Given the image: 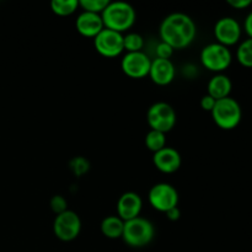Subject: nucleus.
Listing matches in <instances>:
<instances>
[{
	"instance_id": "1",
	"label": "nucleus",
	"mask_w": 252,
	"mask_h": 252,
	"mask_svg": "<svg viewBox=\"0 0 252 252\" xmlns=\"http://www.w3.org/2000/svg\"><path fill=\"white\" fill-rule=\"evenodd\" d=\"M159 33L161 42H165L174 49H182L194 41L197 27L189 15L175 12L162 20Z\"/></svg>"
},
{
	"instance_id": "2",
	"label": "nucleus",
	"mask_w": 252,
	"mask_h": 252,
	"mask_svg": "<svg viewBox=\"0 0 252 252\" xmlns=\"http://www.w3.org/2000/svg\"><path fill=\"white\" fill-rule=\"evenodd\" d=\"M101 17H102L105 29L123 34V32L132 29L133 25L135 24L137 14H135L134 7L128 2L110 1L101 14Z\"/></svg>"
},
{
	"instance_id": "3",
	"label": "nucleus",
	"mask_w": 252,
	"mask_h": 252,
	"mask_svg": "<svg viewBox=\"0 0 252 252\" xmlns=\"http://www.w3.org/2000/svg\"><path fill=\"white\" fill-rule=\"evenodd\" d=\"M155 236V228L148 219L137 217L132 220L125 221L122 239L130 248H144L149 245Z\"/></svg>"
},
{
	"instance_id": "4",
	"label": "nucleus",
	"mask_w": 252,
	"mask_h": 252,
	"mask_svg": "<svg viewBox=\"0 0 252 252\" xmlns=\"http://www.w3.org/2000/svg\"><path fill=\"white\" fill-rule=\"evenodd\" d=\"M211 113L214 123L224 130H231L236 128L240 125L241 118H243L240 103L230 96L217 100Z\"/></svg>"
},
{
	"instance_id": "5",
	"label": "nucleus",
	"mask_w": 252,
	"mask_h": 252,
	"mask_svg": "<svg viewBox=\"0 0 252 252\" xmlns=\"http://www.w3.org/2000/svg\"><path fill=\"white\" fill-rule=\"evenodd\" d=\"M201 62L203 66L213 73L221 74L230 66L233 56L228 47L218 43L207 44L201 52Z\"/></svg>"
},
{
	"instance_id": "6",
	"label": "nucleus",
	"mask_w": 252,
	"mask_h": 252,
	"mask_svg": "<svg viewBox=\"0 0 252 252\" xmlns=\"http://www.w3.org/2000/svg\"><path fill=\"white\" fill-rule=\"evenodd\" d=\"M176 111L167 102H155L147 112V121L150 129L166 134L176 125Z\"/></svg>"
},
{
	"instance_id": "7",
	"label": "nucleus",
	"mask_w": 252,
	"mask_h": 252,
	"mask_svg": "<svg viewBox=\"0 0 252 252\" xmlns=\"http://www.w3.org/2000/svg\"><path fill=\"white\" fill-rule=\"evenodd\" d=\"M81 231L80 217L74 211L63 212L58 214L53 221V233L61 241L69 243L75 240Z\"/></svg>"
},
{
	"instance_id": "8",
	"label": "nucleus",
	"mask_w": 252,
	"mask_h": 252,
	"mask_svg": "<svg viewBox=\"0 0 252 252\" xmlns=\"http://www.w3.org/2000/svg\"><path fill=\"white\" fill-rule=\"evenodd\" d=\"M150 206L157 211L166 213L171 208H175L179 204V193L172 185L157 184L150 189L148 194Z\"/></svg>"
},
{
	"instance_id": "9",
	"label": "nucleus",
	"mask_w": 252,
	"mask_h": 252,
	"mask_svg": "<svg viewBox=\"0 0 252 252\" xmlns=\"http://www.w3.org/2000/svg\"><path fill=\"white\" fill-rule=\"evenodd\" d=\"M94 46L97 53L106 58H116L120 56L123 49V34L112 30L103 29L94 38Z\"/></svg>"
},
{
	"instance_id": "10",
	"label": "nucleus",
	"mask_w": 252,
	"mask_h": 252,
	"mask_svg": "<svg viewBox=\"0 0 252 252\" xmlns=\"http://www.w3.org/2000/svg\"><path fill=\"white\" fill-rule=\"evenodd\" d=\"M152 59L144 52L126 53L121 62V69L132 79H142L149 75Z\"/></svg>"
},
{
	"instance_id": "11",
	"label": "nucleus",
	"mask_w": 252,
	"mask_h": 252,
	"mask_svg": "<svg viewBox=\"0 0 252 252\" xmlns=\"http://www.w3.org/2000/svg\"><path fill=\"white\" fill-rule=\"evenodd\" d=\"M241 32L243 30L240 24L234 17H221L214 25V36L217 42L228 48L238 43L241 37Z\"/></svg>"
},
{
	"instance_id": "12",
	"label": "nucleus",
	"mask_w": 252,
	"mask_h": 252,
	"mask_svg": "<svg viewBox=\"0 0 252 252\" xmlns=\"http://www.w3.org/2000/svg\"><path fill=\"white\" fill-rule=\"evenodd\" d=\"M175 75H176V69L171 59H153L148 75L150 76L153 83L160 86H166L174 81Z\"/></svg>"
},
{
	"instance_id": "13",
	"label": "nucleus",
	"mask_w": 252,
	"mask_h": 252,
	"mask_svg": "<svg viewBox=\"0 0 252 252\" xmlns=\"http://www.w3.org/2000/svg\"><path fill=\"white\" fill-rule=\"evenodd\" d=\"M142 207L143 201L139 194L135 192H126L117 202V216L123 221L132 220L139 217Z\"/></svg>"
},
{
	"instance_id": "14",
	"label": "nucleus",
	"mask_w": 252,
	"mask_h": 252,
	"mask_svg": "<svg viewBox=\"0 0 252 252\" xmlns=\"http://www.w3.org/2000/svg\"><path fill=\"white\" fill-rule=\"evenodd\" d=\"M153 162L159 171L164 174H174L181 166V155L174 148L165 147L164 149L155 153L153 157Z\"/></svg>"
},
{
	"instance_id": "15",
	"label": "nucleus",
	"mask_w": 252,
	"mask_h": 252,
	"mask_svg": "<svg viewBox=\"0 0 252 252\" xmlns=\"http://www.w3.org/2000/svg\"><path fill=\"white\" fill-rule=\"evenodd\" d=\"M75 25L79 33L84 37H89V38H95L105 29L101 15L86 11L79 14V16L76 17Z\"/></svg>"
},
{
	"instance_id": "16",
	"label": "nucleus",
	"mask_w": 252,
	"mask_h": 252,
	"mask_svg": "<svg viewBox=\"0 0 252 252\" xmlns=\"http://www.w3.org/2000/svg\"><path fill=\"white\" fill-rule=\"evenodd\" d=\"M207 89H208V95L212 96L214 100H221V98L229 97L233 89V83L229 76L224 74H216L209 80Z\"/></svg>"
},
{
	"instance_id": "17",
	"label": "nucleus",
	"mask_w": 252,
	"mask_h": 252,
	"mask_svg": "<svg viewBox=\"0 0 252 252\" xmlns=\"http://www.w3.org/2000/svg\"><path fill=\"white\" fill-rule=\"evenodd\" d=\"M101 233L108 239H120L123 235L125 221L118 216H108L101 221Z\"/></svg>"
},
{
	"instance_id": "18",
	"label": "nucleus",
	"mask_w": 252,
	"mask_h": 252,
	"mask_svg": "<svg viewBox=\"0 0 252 252\" xmlns=\"http://www.w3.org/2000/svg\"><path fill=\"white\" fill-rule=\"evenodd\" d=\"M79 7L78 0H53L51 9L58 16H69L74 14Z\"/></svg>"
},
{
	"instance_id": "19",
	"label": "nucleus",
	"mask_w": 252,
	"mask_h": 252,
	"mask_svg": "<svg viewBox=\"0 0 252 252\" xmlns=\"http://www.w3.org/2000/svg\"><path fill=\"white\" fill-rule=\"evenodd\" d=\"M145 145L150 152L158 153L159 150L164 149L166 147V134L158 130L150 129L148 134L145 135Z\"/></svg>"
},
{
	"instance_id": "20",
	"label": "nucleus",
	"mask_w": 252,
	"mask_h": 252,
	"mask_svg": "<svg viewBox=\"0 0 252 252\" xmlns=\"http://www.w3.org/2000/svg\"><path fill=\"white\" fill-rule=\"evenodd\" d=\"M143 47H144V38L139 33L128 32L126 36H123V49L127 53L143 52Z\"/></svg>"
},
{
	"instance_id": "21",
	"label": "nucleus",
	"mask_w": 252,
	"mask_h": 252,
	"mask_svg": "<svg viewBox=\"0 0 252 252\" xmlns=\"http://www.w3.org/2000/svg\"><path fill=\"white\" fill-rule=\"evenodd\" d=\"M236 59L243 66L252 68V38L241 42L236 51Z\"/></svg>"
},
{
	"instance_id": "22",
	"label": "nucleus",
	"mask_w": 252,
	"mask_h": 252,
	"mask_svg": "<svg viewBox=\"0 0 252 252\" xmlns=\"http://www.w3.org/2000/svg\"><path fill=\"white\" fill-rule=\"evenodd\" d=\"M108 2H110L108 0H81V1H79V6L86 12L101 15L108 5Z\"/></svg>"
},
{
	"instance_id": "23",
	"label": "nucleus",
	"mask_w": 252,
	"mask_h": 252,
	"mask_svg": "<svg viewBox=\"0 0 252 252\" xmlns=\"http://www.w3.org/2000/svg\"><path fill=\"white\" fill-rule=\"evenodd\" d=\"M51 208L54 213L58 216V214L63 213V212L68 211V202L61 194H57V196H53L51 199Z\"/></svg>"
},
{
	"instance_id": "24",
	"label": "nucleus",
	"mask_w": 252,
	"mask_h": 252,
	"mask_svg": "<svg viewBox=\"0 0 252 252\" xmlns=\"http://www.w3.org/2000/svg\"><path fill=\"white\" fill-rule=\"evenodd\" d=\"M70 169L73 170L74 174L78 175V176H80V175L85 174V172L89 170L88 160L84 159V158H81V157L75 158V159L71 160Z\"/></svg>"
},
{
	"instance_id": "25",
	"label": "nucleus",
	"mask_w": 252,
	"mask_h": 252,
	"mask_svg": "<svg viewBox=\"0 0 252 252\" xmlns=\"http://www.w3.org/2000/svg\"><path fill=\"white\" fill-rule=\"evenodd\" d=\"M175 49L171 46H169L165 42H159L155 48V53H157V58L159 59H170L174 54Z\"/></svg>"
},
{
	"instance_id": "26",
	"label": "nucleus",
	"mask_w": 252,
	"mask_h": 252,
	"mask_svg": "<svg viewBox=\"0 0 252 252\" xmlns=\"http://www.w3.org/2000/svg\"><path fill=\"white\" fill-rule=\"evenodd\" d=\"M217 100H214L212 96H209L208 94L207 95H204L203 97L201 98V102H199V105H201V108L203 111H207V112H212V110L214 108V105H216Z\"/></svg>"
},
{
	"instance_id": "27",
	"label": "nucleus",
	"mask_w": 252,
	"mask_h": 252,
	"mask_svg": "<svg viewBox=\"0 0 252 252\" xmlns=\"http://www.w3.org/2000/svg\"><path fill=\"white\" fill-rule=\"evenodd\" d=\"M228 4L234 9L243 10L249 7L252 4L251 0H228Z\"/></svg>"
},
{
	"instance_id": "28",
	"label": "nucleus",
	"mask_w": 252,
	"mask_h": 252,
	"mask_svg": "<svg viewBox=\"0 0 252 252\" xmlns=\"http://www.w3.org/2000/svg\"><path fill=\"white\" fill-rule=\"evenodd\" d=\"M165 214H166L167 219L175 221V220H179L180 217H181V211L179 209V207H175V208H171L170 211H167Z\"/></svg>"
},
{
	"instance_id": "29",
	"label": "nucleus",
	"mask_w": 252,
	"mask_h": 252,
	"mask_svg": "<svg viewBox=\"0 0 252 252\" xmlns=\"http://www.w3.org/2000/svg\"><path fill=\"white\" fill-rule=\"evenodd\" d=\"M244 30L248 33L249 38H252V11L246 16L245 22H244Z\"/></svg>"
}]
</instances>
